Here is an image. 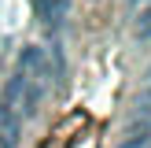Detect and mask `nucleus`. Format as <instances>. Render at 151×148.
Returning <instances> with one entry per match:
<instances>
[{"instance_id": "obj_1", "label": "nucleus", "mask_w": 151, "mask_h": 148, "mask_svg": "<svg viewBox=\"0 0 151 148\" xmlns=\"http://www.w3.org/2000/svg\"><path fill=\"white\" fill-rule=\"evenodd\" d=\"M44 100V85H37L33 78H26V74H15V78H7L4 85V104L15 111V115H33L37 107H41Z\"/></svg>"}, {"instance_id": "obj_5", "label": "nucleus", "mask_w": 151, "mask_h": 148, "mask_svg": "<svg viewBox=\"0 0 151 148\" xmlns=\"http://www.w3.org/2000/svg\"><path fill=\"white\" fill-rule=\"evenodd\" d=\"M0 148H11V144H7V141H4V137H0Z\"/></svg>"}, {"instance_id": "obj_3", "label": "nucleus", "mask_w": 151, "mask_h": 148, "mask_svg": "<svg viewBox=\"0 0 151 148\" xmlns=\"http://www.w3.org/2000/svg\"><path fill=\"white\" fill-rule=\"evenodd\" d=\"M0 137L7 141V144H19V115H15L7 104H0Z\"/></svg>"}, {"instance_id": "obj_2", "label": "nucleus", "mask_w": 151, "mask_h": 148, "mask_svg": "<svg viewBox=\"0 0 151 148\" xmlns=\"http://www.w3.org/2000/svg\"><path fill=\"white\" fill-rule=\"evenodd\" d=\"M19 74L33 78L37 85H52L55 74H59V59L48 48H41V44H26L22 56H19Z\"/></svg>"}, {"instance_id": "obj_6", "label": "nucleus", "mask_w": 151, "mask_h": 148, "mask_svg": "<svg viewBox=\"0 0 151 148\" xmlns=\"http://www.w3.org/2000/svg\"><path fill=\"white\" fill-rule=\"evenodd\" d=\"M133 4H147V0H133Z\"/></svg>"}, {"instance_id": "obj_4", "label": "nucleus", "mask_w": 151, "mask_h": 148, "mask_svg": "<svg viewBox=\"0 0 151 148\" xmlns=\"http://www.w3.org/2000/svg\"><path fill=\"white\" fill-rule=\"evenodd\" d=\"M140 33H144V37H151V19L144 22V30H140Z\"/></svg>"}, {"instance_id": "obj_7", "label": "nucleus", "mask_w": 151, "mask_h": 148, "mask_svg": "<svg viewBox=\"0 0 151 148\" xmlns=\"http://www.w3.org/2000/svg\"><path fill=\"white\" fill-rule=\"evenodd\" d=\"M147 148H151V144H147Z\"/></svg>"}]
</instances>
